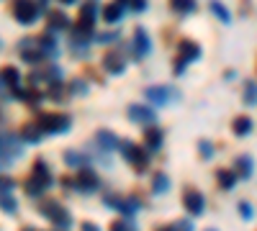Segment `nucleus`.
I'll return each instance as SVG.
<instances>
[{"instance_id":"obj_17","label":"nucleus","mask_w":257,"mask_h":231,"mask_svg":"<svg viewBox=\"0 0 257 231\" xmlns=\"http://www.w3.org/2000/svg\"><path fill=\"white\" fill-rule=\"evenodd\" d=\"M21 139H24L26 144H39L41 141V136H44V129L39 126V121L36 123H26L24 129H21V134H18Z\"/></svg>"},{"instance_id":"obj_20","label":"nucleus","mask_w":257,"mask_h":231,"mask_svg":"<svg viewBox=\"0 0 257 231\" xmlns=\"http://www.w3.org/2000/svg\"><path fill=\"white\" fill-rule=\"evenodd\" d=\"M54 36L57 34H52V31H47L44 36H39V47H41V52H44V57H57L59 54V44H57Z\"/></svg>"},{"instance_id":"obj_21","label":"nucleus","mask_w":257,"mask_h":231,"mask_svg":"<svg viewBox=\"0 0 257 231\" xmlns=\"http://www.w3.org/2000/svg\"><path fill=\"white\" fill-rule=\"evenodd\" d=\"M95 141H98V146H100L103 152H113V149H118V144H121L111 131H105V129L95 134Z\"/></svg>"},{"instance_id":"obj_16","label":"nucleus","mask_w":257,"mask_h":231,"mask_svg":"<svg viewBox=\"0 0 257 231\" xmlns=\"http://www.w3.org/2000/svg\"><path fill=\"white\" fill-rule=\"evenodd\" d=\"M252 129H254V123H252L249 116H237V118L231 121V131H234V136H239V139L249 136Z\"/></svg>"},{"instance_id":"obj_33","label":"nucleus","mask_w":257,"mask_h":231,"mask_svg":"<svg viewBox=\"0 0 257 231\" xmlns=\"http://www.w3.org/2000/svg\"><path fill=\"white\" fill-rule=\"evenodd\" d=\"M16 180L13 177H8V175H0V193H13L16 190Z\"/></svg>"},{"instance_id":"obj_34","label":"nucleus","mask_w":257,"mask_h":231,"mask_svg":"<svg viewBox=\"0 0 257 231\" xmlns=\"http://www.w3.org/2000/svg\"><path fill=\"white\" fill-rule=\"evenodd\" d=\"M198 154H201L203 159H211V157H213V144L206 141V139H201V141H198Z\"/></svg>"},{"instance_id":"obj_48","label":"nucleus","mask_w":257,"mask_h":231,"mask_svg":"<svg viewBox=\"0 0 257 231\" xmlns=\"http://www.w3.org/2000/svg\"><path fill=\"white\" fill-rule=\"evenodd\" d=\"M0 49H3V41H0Z\"/></svg>"},{"instance_id":"obj_7","label":"nucleus","mask_w":257,"mask_h":231,"mask_svg":"<svg viewBox=\"0 0 257 231\" xmlns=\"http://www.w3.org/2000/svg\"><path fill=\"white\" fill-rule=\"evenodd\" d=\"M18 54L24 62H29V65H39V62L44 59V52L39 47V39H34V36L18 41Z\"/></svg>"},{"instance_id":"obj_30","label":"nucleus","mask_w":257,"mask_h":231,"mask_svg":"<svg viewBox=\"0 0 257 231\" xmlns=\"http://www.w3.org/2000/svg\"><path fill=\"white\" fill-rule=\"evenodd\" d=\"M67 90H70V88H64L62 82H52V88H49V98H52L54 103H59V100L67 98Z\"/></svg>"},{"instance_id":"obj_41","label":"nucleus","mask_w":257,"mask_h":231,"mask_svg":"<svg viewBox=\"0 0 257 231\" xmlns=\"http://www.w3.org/2000/svg\"><path fill=\"white\" fill-rule=\"evenodd\" d=\"M80 231H100V228H98L95 223H90V221H85V223L80 226Z\"/></svg>"},{"instance_id":"obj_42","label":"nucleus","mask_w":257,"mask_h":231,"mask_svg":"<svg viewBox=\"0 0 257 231\" xmlns=\"http://www.w3.org/2000/svg\"><path fill=\"white\" fill-rule=\"evenodd\" d=\"M36 3H39V8H41V13H47V3H49V0H36Z\"/></svg>"},{"instance_id":"obj_27","label":"nucleus","mask_w":257,"mask_h":231,"mask_svg":"<svg viewBox=\"0 0 257 231\" xmlns=\"http://www.w3.org/2000/svg\"><path fill=\"white\" fill-rule=\"evenodd\" d=\"M242 100H244V106H257V82H254V80H247V82H244Z\"/></svg>"},{"instance_id":"obj_39","label":"nucleus","mask_w":257,"mask_h":231,"mask_svg":"<svg viewBox=\"0 0 257 231\" xmlns=\"http://www.w3.org/2000/svg\"><path fill=\"white\" fill-rule=\"evenodd\" d=\"M128 8H132L134 13H144V11H147V0H132V3H128Z\"/></svg>"},{"instance_id":"obj_2","label":"nucleus","mask_w":257,"mask_h":231,"mask_svg":"<svg viewBox=\"0 0 257 231\" xmlns=\"http://www.w3.org/2000/svg\"><path fill=\"white\" fill-rule=\"evenodd\" d=\"M118 149H121V157H123L128 164H132L137 172H144V170H147L149 154L144 152V146H139V144H134V141H121Z\"/></svg>"},{"instance_id":"obj_15","label":"nucleus","mask_w":257,"mask_h":231,"mask_svg":"<svg viewBox=\"0 0 257 231\" xmlns=\"http://www.w3.org/2000/svg\"><path fill=\"white\" fill-rule=\"evenodd\" d=\"M231 170L237 172L239 180H247V177H252V172H254V159L247 157V154H242V157L234 159V167H231Z\"/></svg>"},{"instance_id":"obj_38","label":"nucleus","mask_w":257,"mask_h":231,"mask_svg":"<svg viewBox=\"0 0 257 231\" xmlns=\"http://www.w3.org/2000/svg\"><path fill=\"white\" fill-rule=\"evenodd\" d=\"M118 39V31H105V34H98V41L100 44H108V41Z\"/></svg>"},{"instance_id":"obj_50","label":"nucleus","mask_w":257,"mask_h":231,"mask_svg":"<svg viewBox=\"0 0 257 231\" xmlns=\"http://www.w3.org/2000/svg\"><path fill=\"white\" fill-rule=\"evenodd\" d=\"M59 231H62V228H59Z\"/></svg>"},{"instance_id":"obj_37","label":"nucleus","mask_w":257,"mask_h":231,"mask_svg":"<svg viewBox=\"0 0 257 231\" xmlns=\"http://www.w3.org/2000/svg\"><path fill=\"white\" fill-rule=\"evenodd\" d=\"M188 65H190V62H185V59H183V57H178V59H175V62H173V72H175V75H178V77H180V75H183V72H185V67H188Z\"/></svg>"},{"instance_id":"obj_19","label":"nucleus","mask_w":257,"mask_h":231,"mask_svg":"<svg viewBox=\"0 0 257 231\" xmlns=\"http://www.w3.org/2000/svg\"><path fill=\"white\" fill-rule=\"evenodd\" d=\"M180 57L185 62H196V59H201V47L193 39H183L180 41Z\"/></svg>"},{"instance_id":"obj_35","label":"nucleus","mask_w":257,"mask_h":231,"mask_svg":"<svg viewBox=\"0 0 257 231\" xmlns=\"http://www.w3.org/2000/svg\"><path fill=\"white\" fill-rule=\"evenodd\" d=\"M108 231H137L132 223H128V221H123V218H118V221H113L111 223V228Z\"/></svg>"},{"instance_id":"obj_47","label":"nucleus","mask_w":257,"mask_h":231,"mask_svg":"<svg viewBox=\"0 0 257 231\" xmlns=\"http://www.w3.org/2000/svg\"><path fill=\"white\" fill-rule=\"evenodd\" d=\"M206 231H216V228H206Z\"/></svg>"},{"instance_id":"obj_8","label":"nucleus","mask_w":257,"mask_h":231,"mask_svg":"<svg viewBox=\"0 0 257 231\" xmlns=\"http://www.w3.org/2000/svg\"><path fill=\"white\" fill-rule=\"evenodd\" d=\"M103 70L108 75H123L126 72V57L123 49H108L103 54Z\"/></svg>"},{"instance_id":"obj_9","label":"nucleus","mask_w":257,"mask_h":231,"mask_svg":"<svg viewBox=\"0 0 257 231\" xmlns=\"http://www.w3.org/2000/svg\"><path fill=\"white\" fill-rule=\"evenodd\" d=\"M75 182H77V190H80V193H93V190H98V187H100L98 172L90 170V167H77Z\"/></svg>"},{"instance_id":"obj_1","label":"nucleus","mask_w":257,"mask_h":231,"mask_svg":"<svg viewBox=\"0 0 257 231\" xmlns=\"http://www.w3.org/2000/svg\"><path fill=\"white\" fill-rule=\"evenodd\" d=\"M52 185H54V177H52V172H49L47 162H44V159H36V162H34V167H31V177L24 182L26 195L39 198L44 190H49Z\"/></svg>"},{"instance_id":"obj_6","label":"nucleus","mask_w":257,"mask_h":231,"mask_svg":"<svg viewBox=\"0 0 257 231\" xmlns=\"http://www.w3.org/2000/svg\"><path fill=\"white\" fill-rule=\"evenodd\" d=\"M144 98L152 103V106H167V103L178 100L180 93H178V88H173V85H152V88L144 90Z\"/></svg>"},{"instance_id":"obj_5","label":"nucleus","mask_w":257,"mask_h":231,"mask_svg":"<svg viewBox=\"0 0 257 231\" xmlns=\"http://www.w3.org/2000/svg\"><path fill=\"white\" fill-rule=\"evenodd\" d=\"M13 16H16L18 24L31 26L41 16V8H39V3H34V0H13Z\"/></svg>"},{"instance_id":"obj_12","label":"nucleus","mask_w":257,"mask_h":231,"mask_svg":"<svg viewBox=\"0 0 257 231\" xmlns=\"http://www.w3.org/2000/svg\"><path fill=\"white\" fill-rule=\"evenodd\" d=\"M132 49H134V57H137V59H142V57H147L149 52H152V39H149V34H147L142 26H137V31H134Z\"/></svg>"},{"instance_id":"obj_44","label":"nucleus","mask_w":257,"mask_h":231,"mask_svg":"<svg viewBox=\"0 0 257 231\" xmlns=\"http://www.w3.org/2000/svg\"><path fill=\"white\" fill-rule=\"evenodd\" d=\"M59 3H64V6H72V3H75V0H59Z\"/></svg>"},{"instance_id":"obj_4","label":"nucleus","mask_w":257,"mask_h":231,"mask_svg":"<svg viewBox=\"0 0 257 231\" xmlns=\"http://www.w3.org/2000/svg\"><path fill=\"white\" fill-rule=\"evenodd\" d=\"M39 126L44 129V134H67L70 126H72V118L67 113H41L39 116Z\"/></svg>"},{"instance_id":"obj_46","label":"nucleus","mask_w":257,"mask_h":231,"mask_svg":"<svg viewBox=\"0 0 257 231\" xmlns=\"http://www.w3.org/2000/svg\"><path fill=\"white\" fill-rule=\"evenodd\" d=\"M24 231H36V228H31V226H29V228H24Z\"/></svg>"},{"instance_id":"obj_40","label":"nucleus","mask_w":257,"mask_h":231,"mask_svg":"<svg viewBox=\"0 0 257 231\" xmlns=\"http://www.w3.org/2000/svg\"><path fill=\"white\" fill-rule=\"evenodd\" d=\"M175 228H178V231H193V223L183 218V221H178V223H175Z\"/></svg>"},{"instance_id":"obj_10","label":"nucleus","mask_w":257,"mask_h":231,"mask_svg":"<svg viewBox=\"0 0 257 231\" xmlns=\"http://www.w3.org/2000/svg\"><path fill=\"white\" fill-rule=\"evenodd\" d=\"M126 113H128V118H132L134 123H142V126H152L157 121V113L149 106H142V103H132Z\"/></svg>"},{"instance_id":"obj_26","label":"nucleus","mask_w":257,"mask_h":231,"mask_svg":"<svg viewBox=\"0 0 257 231\" xmlns=\"http://www.w3.org/2000/svg\"><path fill=\"white\" fill-rule=\"evenodd\" d=\"M95 18H98V6H95V3H85V6L80 8V18H77V21L95 26Z\"/></svg>"},{"instance_id":"obj_23","label":"nucleus","mask_w":257,"mask_h":231,"mask_svg":"<svg viewBox=\"0 0 257 231\" xmlns=\"http://www.w3.org/2000/svg\"><path fill=\"white\" fill-rule=\"evenodd\" d=\"M208 11H211L213 16H216L224 26H229V24H231V13L226 11V6L221 3V0H211V3H208Z\"/></svg>"},{"instance_id":"obj_14","label":"nucleus","mask_w":257,"mask_h":231,"mask_svg":"<svg viewBox=\"0 0 257 231\" xmlns=\"http://www.w3.org/2000/svg\"><path fill=\"white\" fill-rule=\"evenodd\" d=\"M162 139H165V131H162V129H157V126H149V129H144V149H147L149 154L160 152Z\"/></svg>"},{"instance_id":"obj_31","label":"nucleus","mask_w":257,"mask_h":231,"mask_svg":"<svg viewBox=\"0 0 257 231\" xmlns=\"http://www.w3.org/2000/svg\"><path fill=\"white\" fill-rule=\"evenodd\" d=\"M0 208H3L6 213H16L18 211V203L13 200L11 193H0Z\"/></svg>"},{"instance_id":"obj_43","label":"nucleus","mask_w":257,"mask_h":231,"mask_svg":"<svg viewBox=\"0 0 257 231\" xmlns=\"http://www.w3.org/2000/svg\"><path fill=\"white\" fill-rule=\"evenodd\" d=\"M157 231H178V228H175V223H173V226H160Z\"/></svg>"},{"instance_id":"obj_45","label":"nucleus","mask_w":257,"mask_h":231,"mask_svg":"<svg viewBox=\"0 0 257 231\" xmlns=\"http://www.w3.org/2000/svg\"><path fill=\"white\" fill-rule=\"evenodd\" d=\"M118 3H123V6H128V3H132V0H118Z\"/></svg>"},{"instance_id":"obj_18","label":"nucleus","mask_w":257,"mask_h":231,"mask_svg":"<svg viewBox=\"0 0 257 231\" xmlns=\"http://www.w3.org/2000/svg\"><path fill=\"white\" fill-rule=\"evenodd\" d=\"M123 3H108V6H103V11H100V16H103V21H108V24H118V21L123 18Z\"/></svg>"},{"instance_id":"obj_28","label":"nucleus","mask_w":257,"mask_h":231,"mask_svg":"<svg viewBox=\"0 0 257 231\" xmlns=\"http://www.w3.org/2000/svg\"><path fill=\"white\" fill-rule=\"evenodd\" d=\"M64 162H67L70 167H82V164H88V162H90V157H88V154H82V152L70 149V152H64Z\"/></svg>"},{"instance_id":"obj_13","label":"nucleus","mask_w":257,"mask_h":231,"mask_svg":"<svg viewBox=\"0 0 257 231\" xmlns=\"http://www.w3.org/2000/svg\"><path fill=\"white\" fill-rule=\"evenodd\" d=\"M47 29L52 34H62V31H72V21L67 18L64 11H52L47 18Z\"/></svg>"},{"instance_id":"obj_24","label":"nucleus","mask_w":257,"mask_h":231,"mask_svg":"<svg viewBox=\"0 0 257 231\" xmlns=\"http://www.w3.org/2000/svg\"><path fill=\"white\" fill-rule=\"evenodd\" d=\"M216 180H219L221 190H231L239 177H237V172H234V170H216Z\"/></svg>"},{"instance_id":"obj_22","label":"nucleus","mask_w":257,"mask_h":231,"mask_svg":"<svg viewBox=\"0 0 257 231\" xmlns=\"http://www.w3.org/2000/svg\"><path fill=\"white\" fill-rule=\"evenodd\" d=\"M0 80H3L6 82V85H8V90H13V88H18L21 85V72L16 70V67H3V70H0Z\"/></svg>"},{"instance_id":"obj_3","label":"nucleus","mask_w":257,"mask_h":231,"mask_svg":"<svg viewBox=\"0 0 257 231\" xmlns=\"http://www.w3.org/2000/svg\"><path fill=\"white\" fill-rule=\"evenodd\" d=\"M41 213H44L62 231H67L72 226V216L67 213V208H64L62 203H57V200H44V203H41Z\"/></svg>"},{"instance_id":"obj_29","label":"nucleus","mask_w":257,"mask_h":231,"mask_svg":"<svg viewBox=\"0 0 257 231\" xmlns=\"http://www.w3.org/2000/svg\"><path fill=\"white\" fill-rule=\"evenodd\" d=\"M167 190H170V177L165 172H157L155 175V182H152V193L155 195H165Z\"/></svg>"},{"instance_id":"obj_32","label":"nucleus","mask_w":257,"mask_h":231,"mask_svg":"<svg viewBox=\"0 0 257 231\" xmlns=\"http://www.w3.org/2000/svg\"><path fill=\"white\" fill-rule=\"evenodd\" d=\"M88 93V82H85L82 77H75L70 82V95H85Z\"/></svg>"},{"instance_id":"obj_11","label":"nucleus","mask_w":257,"mask_h":231,"mask_svg":"<svg viewBox=\"0 0 257 231\" xmlns=\"http://www.w3.org/2000/svg\"><path fill=\"white\" fill-rule=\"evenodd\" d=\"M183 205L190 216H201L206 211V198L198 193V190H185L183 193Z\"/></svg>"},{"instance_id":"obj_25","label":"nucleus","mask_w":257,"mask_h":231,"mask_svg":"<svg viewBox=\"0 0 257 231\" xmlns=\"http://www.w3.org/2000/svg\"><path fill=\"white\" fill-rule=\"evenodd\" d=\"M170 8H173L178 16H190V13H196L198 3L196 0H170Z\"/></svg>"},{"instance_id":"obj_49","label":"nucleus","mask_w":257,"mask_h":231,"mask_svg":"<svg viewBox=\"0 0 257 231\" xmlns=\"http://www.w3.org/2000/svg\"><path fill=\"white\" fill-rule=\"evenodd\" d=\"M0 118H3V113H0Z\"/></svg>"},{"instance_id":"obj_36","label":"nucleus","mask_w":257,"mask_h":231,"mask_svg":"<svg viewBox=\"0 0 257 231\" xmlns=\"http://www.w3.org/2000/svg\"><path fill=\"white\" fill-rule=\"evenodd\" d=\"M239 216L244 218V221H249L254 213H252V203H247V200H239Z\"/></svg>"}]
</instances>
